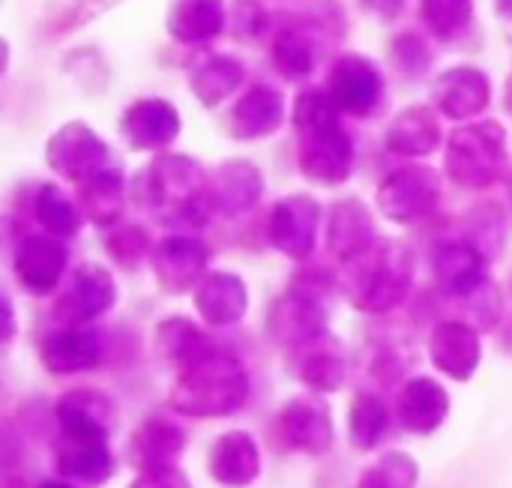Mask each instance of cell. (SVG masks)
Here are the masks:
<instances>
[{"mask_svg": "<svg viewBox=\"0 0 512 488\" xmlns=\"http://www.w3.org/2000/svg\"><path fill=\"white\" fill-rule=\"evenodd\" d=\"M339 105L327 90H306L294 102V132L300 138V171L321 186L345 183L354 171V141L342 129Z\"/></svg>", "mask_w": 512, "mask_h": 488, "instance_id": "cell-1", "label": "cell"}, {"mask_svg": "<svg viewBox=\"0 0 512 488\" xmlns=\"http://www.w3.org/2000/svg\"><path fill=\"white\" fill-rule=\"evenodd\" d=\"M249 399V375L246 366L228 354L213 351L195 366L183 369L171 387L168 405L180 417L192 420H219L237 414Z\"/></svg>", "mask_w": 512, "mask_h": 488, "instance_id": "cell-2", "label": "cell"}, {"mask_svg": "<svg viewBox=\"0 0 512 488\" xmlns=\"http://www.w3.org/2000/svg\"><path fill=\"white\" fill-rule=\"evenodd\" d=\"M345 294L366 315H387L405 303L414 282V255L399 240H378L345 264Z\"/></svg>", "mask_w": 512, "mask_h": 488, "instance_id": "cell-3", "label": "cell"}, {"mask_svg": "<svg viewBox=\"0 0 512 488\" xmlns=\"http://www.w3.org/2000/svg\"><path fill=\"white\" fill-rule=\"evenodd\" d=\"M444 165L450 180L462 189H489L504 180L510 165L504 126L495 120L459 126L447 141Z\"/></svg>", "mask_w": 512, "mask_h": 488, "instance_id": "cell-4", "label": "cell"}, {"mask_svg": "<svg viewBox=\"0 0 512 488\" xmlns=\"http://www.w3.org/2000/svg\"><path fill=\"white\" fill-rule=\"evenodd\" d=\"M138 186L147 195L153 210H168L186 222L201 225L210 213L204 201L207 174L201 162L180 156V153H159L147 171L138 174Z\"/></svg>", "mask_w": 512, "mask_h": 488, "instance_id": "cell-5", "label": "cell"}, {"mask_svg": "<svg viewBox=\"0 0 512 488\" xmlns=\"http://www.w3.org/2000/svg\"><path fill=\"white\" fill-rule=\"evenodd\" d=\"M267 330L276 345L291 351H306L327 339V306L312 282L297 279L285 294H279L267 312Z\"/></svg>", "mask_w": 512, "mask_h": 488, "instance_id": "cell-6", "label": "cell"}, {"mask_svg": "<svg viewBox=\"0 0 512 488\" xmlns=\"http://www.w3.org/2000/svg\"><path fill=\"white\" fill-rule=\"evenodd\" d=\"M441 177L426 165H405L378 186V207L396 225H417L438 210Z\"/></svg>", "mask_w": 512, "mask_h": 488, "instance_id": "cell-7", "label": "cell"}, {"mask_svg": "<svg viewBox=\"0 0 512 488\" xmlns=\"http://www.w3.org/2000/svg\"><path fill=\"white\" fill-rule=\"evenodd\" d=\"M51 459L60 477L84 486H102L114 471L108 432L99 429H60L51 444Z\"/></svg>", "mask_w": 512, "mask_h": 488, "instance_id": "cell-8", "label": "cell"}, {"mask_svg": "<svg viewBox=\"0 0 512 488\" xmlns=\"http://www.w3.org/2000/svg\"><path fill=\"white\" fill-rule=\"evenodd\" d=\"M45 162L63 180L81 183L84 177L102 171L108 165L105 141L81 120L63 123L45 144Z\"/></svg>", "mask_w": 512, "mask_h": 488, "instance_id": "cell-9", "label": "cell"}, {"mask_svg": "<svg viewBox=\"0 0 512 488\" xmlns=\"http://www.w3.org/2000/svg\"><path fill=\"white\" fill-rule=\"evenodd\" d=\"M117 300V285L102 264H81L72 270L69 288L54 303V318L60 327H84L102 318Z\"/></svg>", "mask_w": 512, "mask_h": 488, "instance_id": "cell-10", "label": "cell"}, {"mask_svg": "<svg viewBox=\"0 0 512 488\" xmlns=\"http://www.w3.org/2000/svg\"><path fill=\"white\" fill-rule=\"evenodd\" d=\"M210 249L204 240L192 234H171L159 240L150 252V267L156 273V282L168 294H183L201 285L207 276Z\"/></svg>", "mask_w": 512, "mask_h": 488, "instance_id": "cell-11", "label": "cell"}, {"mask_svg": "<svg viewBox=\"0 0 512 488\" xmlns=\"http://www.w3.org/2000/svg\"><path fill=\"white\" fill-rule=\"evenodd\" d=\"M276 435L288 450H297L306 456H327L336 444L330 411L318 396L291 399L276 414Z\"/></svg>", "mask_w": 512, "mask_h": 488, "instance_id": "cell-12", "label": "cell"}, {"mask_svg": "<svg viewBox=\"0 0 512 488\" xmlns=\"http://www.w3.org/2000/svg\"><path fill=\"white\" fill-rule=\"evenodd\" d=\"M318 222H321V204L315 198L291 195V198L276 201V207L270 210V222H267L273 249L291 261H306L315 252Z\"/></svg>", "mask_w": 512, "mask_h": 488, "instance_id": "cell-13", "label": "cell"}, {"mask_svg": "<svg viewBox=\"0 0 512 488\" xmlns=\"http://www.w3.org/2000/svg\"><path fill=\"white\" fill-rule=\"evenodd\" d=\"M39 360L51 375L93 372L108 360V342L90 327H57L42 339Z\"/></svg>", "mask_w": 512, "mask_h": 488, "instance_id": "cell-14", "label": "cell"}, {"mask_svg": "<svg viewBox=\"0 0 512 488\" xmlns=\"http://www.w3.org/2000/svg\"><path fill=\"white\" fill-rule=\"evenodd\" d=\"M489 261L474 240H444L432 252V276L444 297H471L486 285Z\"/></svg>", "mask_w": 512, "mask_h": 488, "instance_id": "cell-15", "label": "cell"}, {"mask_svg": "<svg viewBox=\"0 0 512 488\" xmlns=\"http://www.w3.org/2000/svg\"><path fill=\"white\" fill-rule=\"evenodd\" d=\"M69 267L66 246L51 234H27L18 240L12 255V270L30 294H51Z\"/></svg>", "mask_w": 512, "mask_h": 488, "instance_id": "cell-16", "label": "cell"}, {"mask_svg": "<svg viewBox=\"0 0 512 488\" xmlns=\"http://www.w3.org/2000/svg\"><path fill=\"white\" fill-rule=\"evenodd\" d=\"M381 90H384V81H381L378 66L360 54L339 57L327 78V93L333 96V102L354 117H369L381 99Z\"/></svg>", "mask_w": 512, "mask_h": 488, "instance_id": "cell-17", "label": "cell"}, {"mask_svg": "<svg viewBox=\"0 0 512 488\" xmlns=\"http://www.w3.org/2000/svg\"><path fill=\"white\" fill-rule=\"evenodd\" d=\"M117 129L132 150H162L180 135V111L168 99L147 96L120 114Z\"/></svg>", "mask_w": 512, "mask_h": 488, "instance_id": "cell-18", "label": "cell"}, {"mask_svg": "<svg viewBox=\"0 0 512 488\" xmlns=\"http://www.w3.org/2000/svg\"><path fill=\"white\" fill-rule=\"evenodd\" d=\"M261 192H264L261 171L246 159H231V162H222L207 177L204 201H207L210 213H219V216L231 219V216H240V213L252 210L258 204Z\"/></svg>", "mask_w": 512, "mask_h": 488, "instance_id": "cell-19", "label": "cell"}, {"mask_svg": "<svg viewBox=\"0 0 512 488\" xmlns=\"http://www.w3.org/2000/svg\"><path fill=\"white\" fill-rule=\"evenodd\" d=\"M429 357L438 372L465 384L474 378L483 360L480 333L465 321H441L429 336Z\"/></svg>", "mask_w": 512, "mask_h": 488, "instance_id": "cell-20", "label": "cell"}, {"mask_svg": "<svg viewBox=\"0 0 512 488\" xmlns=\"http://www.w3.org/2000/svg\"><path fill=\"white\" fill-rule=\"evenodd\" d=\"M432 99L441 114L453 120H471L489 108L492 84H489V75L474 66H453L435 78Z\"/></svg>", "mask_w": 512, "mask_h": 488, "instance_id": "cell-21", "label": "cell"}, {"mask_svg": "<svg viewBox=\"0 0 512 488\" xmlns=\"http://www.w3.org/2000/svg\"><path fill=\"white\" fill-rule=\"evenodd\" d=\"M183 450H186V432L177 423L165 417H147L129 441V462L138 474L174 471Z\"/></svg>", "mask_w": 512, "mask_h": 488, "instance_id": "cell-22", "label": "cell"}, {"mask_svg": "<svg viewBox=\"0 0 512 488\" xmlns=\"http://www.w3.org/2000/svg\"><path fill=\"white\" fill-rule=\"evenodd\" d=\"M195 309L210 327H234L249 312V288L228 270L207 273L195 288Z\"/></svg>", "mask_w": 512, "mask_h": 488, "instance_id": "cell-23", "label": "cell"}, {"mask_svg": "<svg viewBox=\"0 0 512 488\" xmlns=\"http://www.w3.org/2000/svg\"><path fill=\"white\" fill-rule=\"evenodd\" d=\"M285 120V99L273 84H252L234 105L228 129L240 141H258L273 135Z\"/></svg>", "mask_w": 512, "mask_h": 488, "instance_id": "cell-24", "label": "cell"}, {"mask_svg": "<svg viewBox=\"0 0 512 488\" xmlns=\"http://www.w3.org/2000/svg\"><path fill=\"white\" fill-rule=\"evenodd\" d=\"M396 414L405 432L432 435L444 426L450 414V396L435 378H411L399 393Z\"/></svg>", "mask_w": 512, "mask_h": 488, "instance_id": "cell-25", "label": "cell"}, {"mask_svg": "<svg viewBox=\"0 0 512 488\" xmlns=\"http://www.w3.org/2000/svg\"><path fill=\"white\" fill-rule=\"evenodd\" d=\"M210 477L222 486L246 488L261 474V453L249 432H225L210 450Z\"/></svg>", "mask_w": 512, "mask_h": 488, "instance_id": "cell-26", "label": "cell"}, {"mask_svg": "<svg viewBox=\"0 0 512 488\" xmlns=\"http://www.w3.org/2000/svg\"><path fill=\"white\" fill-rule=\"evenodd\" d=\"M375 222L372 213L366 210L363 201L357 198H345L333 207L330 213V225H327V249L342 261H354L363 252H369L375 246Z\"/></svg>", "mask_w": 512, "mask_h": 488, "instance_id": "cell-27", "label": "cell"}, {"mask_svg": "<svg viewBox=\"0 0 512 488\" xmlns=\"http://www.w3.org/2000/svg\"><path fill=\"white\" fill-rule=\"evenodd\" d=\"M222 0H171L165 12V30L183 45H207L225 30Z\"/></svg>", "mask_w": 512, "mask_h": 488, "instance_id": "cell-28", "label": "cell"}, {"mask_svg": "<svg viewBox=\"0 0 512 488\" xmlns=\"http://www.w3.org/2000/svg\"><path fill=\"white\" fill-rule=\"evenodd\" d=\"M384 141L396 156H429L441 147V123L432 108L411 105L393 117Z\"/></svg>", "mask_w": 512, "mask_h": 488, "instance_id": "cell-29", "label": "cell"}, {"mask_svg": "<svg viewBox=\"0 0 512 488\" xmlns=\"http://www.w3.org/2000/svg\"><path fill=\"white\" fill-rule=\"evenodd\" d=\"M78 207L99 228L117 225L123 213V171L105 165L102 171L84 177L78 183Z\"/></svg>", "mask_w": 512, "mask_h": 488, "instance_id": "cell-30", "label": "cell"}, {"mask_svg": "<svg viewBox=\"0 0 512 488\" xmlns=\"http://www.w3.org/2000/svg\"><path fill=\"white\" fill-rule=\"evenodd\" d=\"M243 78V63L228 54H207L189 69V87L204 108H216L219 102H225L234 90H240Z\"/></svg>", "mask_w": 512, "mask_h": 488, "instance_id": "cell-31", "label": "cell"}, {"mask_svg": "<svg viewBox=\"0 0 512 488\" xmlns=\"http://www.w3.org/2000/svg\"><path fill=\"white\" fill-rule=\"evenodd\" d=\"M321 45L303 27H282L273 39V63L288 81H303L315 72Z\"/></svg>", "mask_w": 512, "mask_h": 488, "instance_id": "cell-32", "label": "cell"}, {"mask_svg": "<svg viewBox=\"0 0 512 488\" xmlns=\"http://www.w3.org/2000/svg\"><path fill=\"white\" fill-rule=\"evenodd\" d=\"M159 348L162 354L183 372L189 366H195L198 360H204L207 354H213V342L189 321V318H165L156 330Z\"/></svg>", "mask_w": 512, "mask_h": 488, "instance_id": "cell-33", "label": "cell"}, {"mask_svg": "<svg viewBox=\"0 0 512 488\" xmlns=\"http://www.w3.org/2000/svg\"><path fill=\"white\" fill-rule=\"evenodd\" d=\"M390 408L381 396L375 393H357L351 399V411H348V435L351 444L363 453L375 450L387 435H390Z\"/></svg>", "mask_w": 512, "mask_h": 488, "instance_id": "cell-34", "label": "cell"}, {"mask_svg": "<svg viewBox=\"0 0 512 488\" xmlns=\"http://www.w3.org/2000/svg\"><path fill=\"white\" fill-rule=\"evenodd\" d=\"M111 405L102 393L93 390H72L54 405V420L60 429H111Z\"/></svg>", "mask_w": 512, "mask_h": 488, "instance_id": "cell-35", "label": "cell"}, {"mask_svg": "<svg viewBox=\"0 0 512 488\" xmlns=\"http://www.w3.org/2000/svg\"><path fill=\"white\" fill-rule=\"evenodd\" d=\"M33 216L36 222L57 240H66V237H75L81 231V210L63 195L60 186L54 183H45L39 186L36 198H33Z\"/></svg>", "mask_w": 512, "mask_h": 488, "instance_id": "cell-36", "label": "cell"}, {"mask_svg": "<svg viewBox=\"0 0 512 488\" xmlns=\"http://www.w3.org/2000/svg\"><path fill=\"white\" fill-rule=\"evenodd\" d=\"M297 378L315 393H336L345 387L348 366L336 348L312 345V348H306L303 360L297 363Z\"/></svg>", "mask_w": 512, "mask_h": 488, "instance_id": "cell-37", "label": "cell"}, {"mask_svg": "<svg viewBox=\"0 0 512 488\" xmlns=\"http://www.w3.org/2000/svg\"><path fill=\"white\" fill-rule=\"evenodd\" d=\"M420 15L435 39L453 42L474 21V0H423Z\"/></svg>", "mask_w": 512, "mask_h": 488, "instance_id": "cell-38", "label": "cell"}, {"mask_svg": "<svg viewBox=\"0 0 512 488\" xmlns=\"http://www.w3.org/2000/svg\"><path fill=\"white\" fill-rule=\"evenodd\" d=\"M417 480H420L417 459L402 450H393L360 474L357 488H417Z\"/></svg>", "mask_w": 512, "mask_h": 488, "instance_id": "cell-39", "label": "cell"}, {"mask_svg": "<svg viewBox=\"0 0 512 488\" xmlns=\"http://www.w3.org/2000/svg\"><path fill=\"white\" fill-rule=\"evenodd\" d=\"M123 0H72L54 21H51V33H72L90 21H96L99 15H105L108 9H114Z\"/></svg>", "mask_w": 512, "mask_h": 488, "instance_id": "cell-40", "label": "cell"}, {"mask_svg": "<svg viewBox=\"0 0 512 488\" xmlns=\"http://www.w3.org/2000/svg\"><path fill=\"white\" fill-rule=\"evenodd\" d=\"M393 63L408 75H423V69L429 66V48L417 33H402L393 39Z\"/></svg>", "mask_w": 512, "mask_h": 488, "instance_id": "cell-41", "label": "cell"}, {"mask_svg": "<svg viewBox=\"0 0 512 488\" xmlns=\"http://www.w3.org/2000/svg\"><path fill=\"white\" fill-rule=\"evenodd\" d=\"M108 252L114 255V261H120L126 267H135V261H141L144 252H147V234L138 225L120 228L117 234L108 237Z\"/></svg>", "mask_w": 512, "mask_h": 488, "instance_id": "cell-42", "label": "cell"}, {"mask_svg": "<svg viewBox=\"0 0 512 488\" xmlns=\"http://www.w3.org/2000/svg\"><path fill=\"white\" fill-rule=\"evenodd\" d=\"M129 488H192V483L174 468V471H159V474H141Z\"/></svg>", "mask_w": 512, "mask_h": 488, "instance_id": "cell-43", "label": "cell"}, {"mask_svg": "<svg viewBox=\"0 0 512 488\" xmlns=\"http://www.w3.org/2000/svg\"><path fill=\"white\" fill-rule=\"evenodd\" d=\"M366 9H372L375 15L387 18V21H396L402 12H405V0H360Z\"/></svg>", "mask_w": 512, "mask_h": 488, "instance_id": "cell-44", "label": "cell"}, {"mask_svg": "<svg viewBox=\"0 0 512 488\" xmlns=\"http://www.w3.org/2000/svg\"><path fill=\"white\" fill-rule=\"evenodd\" d=\"M495 9H498V18H501L507 39H512V0H495Z\"/></svg>", "mask_w": 512, "mask_h": 488, "instance_id": "cell-45", "label": "cell"}, {"mask_svg": "<svg viewBox=\"0 0 512 488\" xmlns=\"http://www.w3.org/2000/svg\"><path fill=\"white\" fill-rule=\"evenodd\" d=\"M3 309H6V333H3V342L9 345V339H12V333H15V318H12V303H9V300H3Z\"/></svg>", "mask_w": 512, "mask_h": 488, "instance_id": "cell-46", "label": "cell"}, {"mask_svg": "<svg viewBox=\"0 0 512 488\" xmlns=\"http://www.w3.org/2000/svg\"><path fill=\"white\" fill-rule=\"evenodd\" d=\"M504 108H507V114L512 117V72L510 78H507V84H504Z\"/></svg>", "mask_w": 512, "mask_h": 488, "instance_id": "cell-47", "label": "cell"}, {"mask_svg": "<svg viewBox=\"0 0 512 488\" xmlns=\"http://www.w3.org/2000/svg\"><path fill=\"white\" fill-rule=\"evenodd\" d=\"M39 488H72L69 483H63V480H48V483H39Z\"/></svg>", "mask_w": 512, "mask_h": 488, "instance_id": "cell-48", "label": "cell"}]
</instances>
